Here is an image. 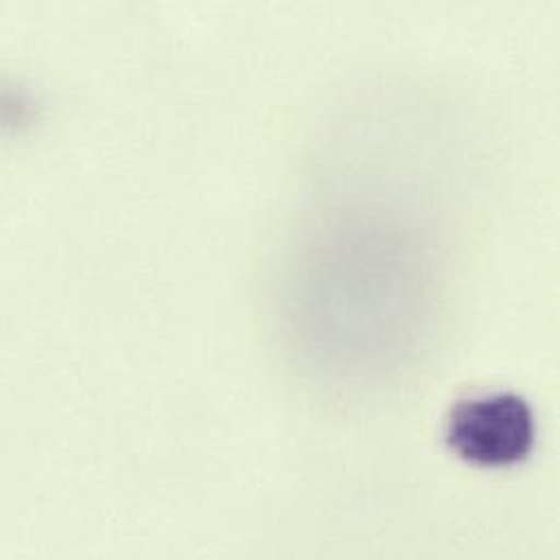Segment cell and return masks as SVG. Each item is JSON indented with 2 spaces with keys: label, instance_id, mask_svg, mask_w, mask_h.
Segmentation results:
<instances>
[{
  "label": "cell",
  "instance_id": "obj_1",
  "mask_svg": "<svg viewBox=\"0 0 560 560\" xmlns=\"http://www.w3.org/2000/svg\"><path fill=\"white\" fill-rule=\"evenodd\" d=\"M445 439L452 452L480 467L522 463L535 445V417L526 399L513 393L460 401L447 419Z\"/></svg>",
  "mask_w": 560,
  "mask_h": 560
}]
</instances>
